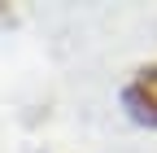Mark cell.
I'll return each instance as SVG.
<instances>
[{
  "instance_id": "1",
  "label": "cell",
  "mask_w": 157,
  "mask_h": 153,
  "mask_svg": "<svg viewBox=\"0 0 157 153\" xmlns=\"http://www.w3.org/2000/svg\"><path fill=\"white\" fill-rule=\"evenodd\" d=\"M127 109H131V118L135 123H148V127H157V66H148V70H140L135 79L127 83Z\"/></svg>"
}]
</instances>
